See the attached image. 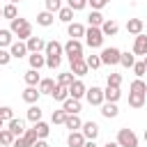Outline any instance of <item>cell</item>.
Returning a JSON list of instances; mask_svg holds the SVG:
<instances>
[{"mask_svg":"<svg viewBox=\"0 0 147 147\" xmlns=\"http://www.w3.org/2000/svg\"><path fill=\"white\" fill-rule=\"evenodd\" d=\"M101 115H103L106 119H115V117L119 115V108H117V103L103 101V106H101Z\"/></svg>","mask_w":147,"mask_h":147,"instance_id":"obj_22","label":"cell"},{"mask_svg":"<svg viewBox=\"0 0 147 147\" xmlns=\"http://www.w3.org/2000/svg\"><path fill=\"white\" fill-rule=\"evenodd\" d=\"M32 147H48V142H46V140H44V138H39V140H37V142H34V145H32Z\"/></svg>","mask_w":147,"mask_h":147,"instance_id":"obj_52","label":"cell"},{"mask_svg":"<svg viewBox=\"0 0 147 147\" xmlns=\"http://www.w3.org/2000/svg\"><path fill=\"white\" fill-rule=\"evenodd\" d=\"M28 62H30V69H41V67H46V55H41V53H30L28 55Z\"/></svg>","mask_w":147,"mask_h":147,"instance_id":"obj_23","label":"cell"},{"mask_svg":"<svg viewBox=\"0 0 147 147\" xmlns=\"http://www.w3.org/2000/svg\"><path fill=\"white\" fill-rule=\"evenodd\" d=\"M83 41L80 39H69L67 44H64V55L69 57V62H74V60H83L85 55H83Z\"/></svg>","mask_w":147,"mask_h":147,"instance_id":"obj_2","label":"cell"},{"mask_svg":"<svg viewBox=\"0 0 147 147\" xmlns=\"http://www.w3.org/2000/svg\"><path fill=\"white\" fill-rule=\"evenodd\" d=\"M23 138H25V142H28V145H34V142L39 140V136H37V131H34V129H25Z\"/></svg>","mask_w":147,"mask_h":147,"instance_id":"obj_44","label":"cell"},{"mask_svg":"<svg viewBox=\"0 0 147 147\" xmlns=\"http://www.w3.org/2000/svg\"><path fill=\"white\" fill-rule=\"evenodd\" d=\"M23 80H25V85H28V87H39L41 76H39V71H37V69H28V71L23 74Z\"/></svg>","mask_w":147,"mask_h":147,"instance_id":"obj_17","label":"cell"},{"mask_svg":"<svg viewBox=\"0 0 147 147\" xmlns=\"http://www.w3.org/2000/svg\"><path fill=\"white\" fill-rule=\"evenodd\" d=\"M85 62H87V67H90L92 71L101 67V57H99V55H87V57H85Z\"/></svg>","mask_w":147,"mask_h":147,"instance_id":"obj_43","label":"cell"},{"mask_svg":"<svg viewBox=\"0 0 147 147\" xmlns=\"http://www.w3.org/2000/svg\"><path fill=\"white\" fill-rule=\"evenodd\" d=\"M55 101H60V103H64L67 99H69V87H64V85H55V90H53V94H51Z\"/></svg>","mask_w":147,"mask_h":147,"instance_id":"obj_28","label":"cell"},{"mask_svg":"<svg viewBox=\"0 0 147 147\" xmlns=\"http://www.w3.org/2000/svg\"><path fill=\"white\" fill-rule=\"evenodd\" d=\"M103 2H106V5H108V2H110V0H103Z\"/></svg>","mask_w":147,"mask_h":147,"instance_id":"obj_59","label":"cell"},{"mask_svg":"<svg viewBox=\"0 0 147 147\" xmlns=\"http://www.w3.org/2000/svg\"><path fill=\"white\" fill-rule=\"evenodd\" d=\"M103 32H101V28H87L85 30V44L90 46V48H103Z\"/></svg>","mask_w":147,"mask_h":147,"instance_id":"obj_4","label":"cell"},{"mask_svg":"<svg viewBox=\"0 0 147 147\" xmlns=\"http://www.w3.org/2000/svg\"><path fill=\"white\" fill-rule=\"evenodd\" d=\"M41 115H44V113H41V108H39L37 103H32V106L28 108V113H25V117H28V119H30L32 124H37V122H41Z\"/></svg>","mask_w":147,"mask_h":147,"instance_id":"obj_29","label":"cell"},{"mask_svg":"<svg viewBox=\"0 0 147 147\" xmlns=\"http://www.w3.org/2000/svg\"><path fill=\"white\" fill-rule=\"evenodd\" d=\"M101 147H119V145H117L115 140H108V142H106V145H101Z\"/></svg>","mask_w":147,"mask_h":147,"instance_id":"obj_54","label":"cell"},{"mask_svg":"<svg viewBox=\"0 0 147 147\" xmlns=\"http://www.w3.org/2000/svg\"><path fill=\"white\" fill-rule=\"evenodd\" d=\"M133 55H147V34H138L136 39H133V51H131Z\"/></svg>","mask_w":147,"mask_h":147,"instance_id":"obj_10","label":"cell"},{"mask_svg":"<svg viewBox=\"0 0 147 147\" xmlns=\"http://www.w3.org/2000/svg\"><path fill=\"white\" fill-rule=\"evenodd\" d=\"M119 147H138V136L131 131V129H119L117 131V140H115Z\"/></svg>","mask_w":147,"mask_h":147,"instance_id":"obj_5","label":"cell"},{"mask_svg":"<svg viewBox=\"0 0 147 147\" xmlns=\"http://www.w3.org/2000/svg\"><path fill=\"white\" fill-rule=\"evenodd\" d=\"M9 53H11V57H25V55H30V51H28V46H25V41H14L11 46H9Z\"/></svg>","mask_w":147,"mask_h":147,"instance_id":"obj_15","label":"cell"},{"mask_svg":"<svg viewBox=\"0 0 147 147\" xmlns=\"http://www.w3.org/2000/svg\"><path fill=\"white\" fill-rule=\"evenodd\" d=\"M106 85L119 87V85H122V76H119V74H108V78H106Z\"/></svg>","mask_w":147,"mask_h":147,"instance_id":"obj_47","label":"cell"},{"mask_svg":"<svg viewBox=\"0 0 147 147\" xmlns=\"http://www.w3.org/2000/svg\"><path fill=\"white\" fill-rule=\"evenodd\" d=\"M64 126H67L69 131H80V129H83V119H80L78 115H67Z\"/></svg>","mask_w":147,"mask_h":147,"instance_id":"obj_27","label":"cell"},{"mask_svg":"<svg viewBox=\"0 0 147 147\" xmlns=\"http://www.w3.org/2000/svg\"><path fill=\"white\" fill-rule=\"evenodd\" d=\"M57 18H60L62 23H67V25L74 23V9H71V7H62V9L57 11Z\"/></svg>","mask_w":147,"mask_h":147,"instance_id":"obj_34","label":"cell"},{"mask_svg":"<svg viewBox=\"0 0 147 147\" xmlns=\"http://www.w3.org/2000/svg\"><path fill=\"white\" fill-rule=\"evenodd\" d=\"M145 142H147V129H145Z\"/></svg>","mask_w":147,"mask_h":147,"instance_id":"obj_56","label":"cell"},{"mask_svg":"<svg viewBox=\"0 0 147 147\" xmlns=\"http://www.w3.org/2000/svg\"><path fill=\"white\" fill-rule=\"evenodd\" d=\"M2 16H5V18H9V21H14V18H18V11H16V5H11V2H9V5H5V7H2Z\"/></svg>","mask_w":147,"mask_h":147,"instance_id":"obj_39","label":"cell"},{"mask_svg":"<svg viewBox=\"0 0 147 147\" xmlns=\"http://www.w3.org/2000/svg\"><path fill=\"white\" fill-rule=\"evenodd\" d=\"M147 103V94H142V92H129V106L131 108H142Z\"/></svg>","mask_w":147,"mask_h":147,"instance_id":"obj_18","label":"cell"},{"mask_svg":"<svg viewBox=\"0 0 147 147\" xmlns=\"http://www.w3.org/2000/svg\"><path fill=\"white\" fill-rule=\"evenodd\" d=\"M14 140H16V136H14L9 129H2V131H0V145H2V147H11Z\"/></svg>","mask_w":147,"mask_h":147,"instance_id":"obj_33","label":"cell"},{"mask_svg":"<svg viewBox=\"0 0 147 147\" xmlns=\"http://www.w3.org/2000/svg\"><path fill=\"white\" fill-rule=\"evenodd\" d=\"M119 96H122V90H119V87L106 85V90H103V99H106V101H110V103H117V101H119Z\"/></svg>","mask_w":147,"mask_h":147,"instance_id":"obj_24","label":"cell"},{"mask_svg":"<svg viewBox=\"0 0 147 147\" xmlns=\"http://www.w3.org/2000/svg\"><path fill=\"white\" fill-rule=\"evenodd\" d=\"M62 110H64L67 115H78V113H80V101H78V99H71V96H69V99H67V101L62 103Z\"/></svg>","mask_w":147,"mask_h":147,"instance_id":"obj_25","label":"cell"},{"mask_svg":"<svg viewBox=\"0 0 147 147\" xmlns=\"http://www.w3.org/2000/svg\"><path fill=\"white\" fill-rule=\"evenodd\" d=\"M11 147H32V145H28V142H25V138H16Z\"/></svg>","mask_w":147,"mask_h":147,"instance_id":"obj_51","label":"cell"},{"mask_svg":"<svg viewBox=\"0 0 147 147\" xmlns=\"http://www.w3.org/2000/svg\"><path fill=\"white\" fill-rule=\"evenodd\" d=\"M0 147H2V145H0Z\"/></svg>","mask_w":147,"mask_h":147,"instance_id":"obj_61","label":"cell"},{"mask_svg":"<svg viewBox=\"0 0 147 147\" xmlns=\"http://www.w3.org/2000/svg\"><path fill=\"white\" fill-rule=\"evenodd\" d=\"M145 71H147V67H145V62H142V60L133 64V74H136L138 78H142V76H145Z\"/></svg>","mask_w":147,"mask_h":147,"instance_id":"obj_49","label":"cell"},{"mask_svg":"<svg viewBox=\"0 0 147 147\" xmlns=\"http://www.w3.org/2000/svg\"><path fill=\"white\" fill-rule=\"evenodd\" d=\"M99 124L96 122H83V129H80V133L85 136V140H96V136H99Z\"/></svg>","mask_w":147,"mask_h":147,"instance_id":"obj_8","label":"cell"},{"mask_svg":"<svg viewBox=\"0 0 147 147\" xmlns=\"http://www.w3.org/2000/svg\"><path fill=\"white\" fill-rule=\"evenodd\" d=\"M103 14L101 11H90V16H87V23H90V28H101L103 25Z\"/></svg>","mask_w":147,"mask_h":147,"instance_id":"obj_32","label":"cell"},{"mask_svg":"<svg viewBox=\"0 0 147 147\" xmlns=\"http://www.w3.org/2000/svg\"><path fill=\"white\" fill-rule=\"evenodd\" d=\"M25 46H28L30 53H41V51H46V41H44L41 37H34V34L25 41Z\"/></svg>","mask_w":147,"mask_h":147,"instance_id":"obj_11","label":"cell"},{"mask_svg":"<svg viewBox=\"0 0 147 147\" xmlns=\"http://www.w3.org/2000/svg\"><path fill=\"white\" fill-rule=\"evenodd\" d=\"M87 5L92 7V11H101V9L106 7V2H103V0H87Z\"/></svg>","mask_w":147,"mask_h":147,"instance_id":"obj_50","label":"cell"},{"mask_svg":"<svg viewBox=\"0 0 147 147\" xmlns=\"http://www.w3.org/2000/svg\"><path fill=\"white\" fill-rule=\"evenodd\" d=\"M62 64V57L60 55H46V67L48 69H57Z\"/></svg>","mask_w":147,"mask_h":147,"instance_id":"obj_41","label":"cell"},{"mask_svg":"<svg viewBox=\"0 0 147 147\" xmlns=\"http://www.w3.org/2000/svg\"><path fill=\"white\" fill-rule=\"evenodd\" d=\"M55 85H57V80H53V78H41V83H39V92H41V94H53Z\"/></svg>","mask_w":147,"mask_h":147,"instance_id":"obj_31","label":"cell"},{"mask_svg":"<svg viewBox=\"0 0 147 147\" xmlns=\"http://www.w3.org/2000/svg\"><path fill=\"white\" fill-rule=\"evenodd\" d=\"M76 80V76L71 74V71H64V74H57V85H64V87H69L71 83Z\"/></svg>","mask_w":147,"mask_h":147,"instance_id":"obj_37","label":"cell"},{"mask_svg":"<svg viewBox=\"0 0 147 147\" xmlns=\"http://www.w3.org/2000/svg\"><path fill=\"white\" fill-rule=\"evenodd\" d=\"M142 62H145V67H147V55H145V60H142Z\"/></svg>","mask_w":147,"mask_h":147,"instance_id":"obj_57","label":"cell"},{"mask_svg":"<svg viewBox=\"0 0 147 147\" xmlns=\"http://www.w3.org/2000/svg\"><path fill=\"white\" fill-rule=\"evenodd\" d=\"M0 119H2V122L14 119V108H11V106H0Z\"/></svg>","mask_w":147,"mask_h":147,"instance_id":"obj_40","label":"cell"},{"mask_svg":"<svg viewBox=\"0 0 147 147\" xmlns=\"http://www.w3.org/2000/svg\"><path fill=\"white\" fill-rule=\"evenodd\" d=\"M64 119H67V113L60 108V110H53V115H51V122L53 124H64Z\"/></svg>","mask_w":147,"mask_h":147,"instance_id":"obj_42","label":"cell"},{"mask_svg":"<svg viewBox=\"0 0 147 147\" xmlns=\"http://www.w3.org/2000/svg\"><path fill=\"white\" fill-rule=\"evenodd\" d=\"M32 129H34V131H37V136H39V138H44V140H46V138H48V133H51V126H48L44 119H41V122H37Z\"/></svg>","mask_w":147,"mask_h":147,"instance_id":"obj_36","label":"cell"},{"mask_svg":"<svg viewBox=\"0 0 147 147\" xmlns=\"http://www.w3.org/2000/svg\"><path fill=\"white\" fill-rule=\"evenodd\" d=\"M99 57H101V64H108V67H115V64H119V57H122V51H119L117 46H106V48H101V53H99Z\"/></svg>","mask_w":147,"mask_h":147,"instance_id":"obj_3","label":"cell"},{"mask_svg":"<svg viewBox=\"0 0 147 147\" xmlns=\"http://www.w3.org/2000/svg\"><path fill=\"white\" fill-rule=\"evenodd\" d=\"M69 64H71V74H74L76 78H83V76H87V71H90L85 57H83V60H74V62H69Z\"/></svg>","mask_w":147,"mask_h":147,"instance_id":"obj_9","label":"cell"},{"mask_svg":"<svg viewBox=\"0 0 147 147\" xmlns=\"http://www.w3.org/2000/svg\"><path fill=\"white\" fill-rule=\"evenodd\" d=\"M142 28H145L142 18H129V21H126V32H129V34H133V37L142 34Z\"/></svg>","mask_w":147,"mask_h":147,"instance_id":"obj_13","label":"cell"},{"mask_svg":"<svg viewBox=\"0 0 147 147\" xmlns=\"http://www.w3.org/2000/svg\"><path fill=\"white\" fill-rule=\"evenodd\" d=\"M7 129H9L16 138H23V133H25V122H23V119H18V117H14V119H9V122H7Z\"/></svg>","mask_w":147,"mask_h":147,"instance_id":"obj_12","label":"cell"},{"mask_svg":"<svg viewBox=\"0 0 147 147\" xmlns=\"http://www.w3.org/2000/svg\"><path fill=\"white\" fill-rule=\"evenodd\" d=\"M0 16H2V7H0Z\"/></svg>","mask_w":147,"mask_h":147,"instance_id":"obj_60","label":"cell"},{"mask_svg":"<svg viewBox=\"0 0 147 147\" xmlns=\"http://www.w3.org/2000/svg\"><path fill=\"white\" fill-rule=\"evenodd\" d=\"M44 55H64V44H60L57 39H53V41H46V51H44Z\"/></svg>","mask_w":147,"mask_h":147,"instance_id":"obj_16","label":"cell"},{"mask_svg":"<svg viewBox=\"0 0 147 147\" xmlns=\"http://www.w3.org/2000/svg\"><path fill=\"white\" fill-rule=\"evenodd\" d=\"M83 147H99V145H96V140H87Z\"/></svg>","mask_w":147,"mask_h":147,"instance_id":"obj_53","label":"cell"},{"mask_svg":"<svg viewBox=\"0 0 147 147\" xmlns=\"http://www.w3.org/2000/svg\"><path fill=\"white\" fill-rule=\"evenodd\" d=\"M129 92H142V94H147V83H145L142 78H136V80L129 85Z\"/></svg>","mask_w":147,"mask_h":147,"instance_id":"obj_38","label":"cell"},{"mask_svg":"<svg viewBox=\"0 0 147 147\" xmlns=\"http://www.w3.org/2000/svg\"><path fill=\"white\" fill-rule=\"evenodd\" d=\"M60 9H62V0H46V11L55 14V11H60Z\"/></svg>","mask_w":147,"mask_h":147,"instance_id":"obj_45","label":"cell"},{"mask_svg":"<svg viewBox=\"0 0 147 147\" xmlns=\"http://www.w3.org/2000/svg\"><path fill=\"white\" fill-rule=\"evenodd\" d=\"M9 2H11V5H18V2H21V0H9Z\"/></svg>","mask_w":147,"mask_h":147,"instance_id":"obj_55","label":"cell"},{"mask_svg":"<svg viewBox=\"0 0 147 147\" xmlns=\"http://www.w3.org/2000/svg\"><path fill=\"white\" fill-rule=\"evenodd\" d=\"M85 99H87V103L90 106H103V90L101 87H96V85H92V87H87V94H85Z\"/></svg>","mask_w":147,"mask_h":147,"instance_id":"obj_6","label":"cell"},{"mask_svg":"<svg viewBox=\"0 0 147 147\" xmlns=\"http://www.w3.org/2000/svg\"><path fill=\"white\" fill-rule=\"evenodd\" d=\"M21 96H23V101H25V103H30V106H32V103H37V101H39L41 92H39V87H25Z\"/></svg>","mask_w":147,"mask_h":147,"instance_id":"obj_21","label":"cell"},{"mask_svg":"<svg viewBox=\"0 0 147 147\" xmlns=\"http://www.w3.org/2000/svg\"><path fill=\"white\" fill-rule=\"evenodd\" d=\"M87 140H85V136L80 133V131H69V136H67V147H83Z\"/></svg>","mask_w":147,"mask_h":147,"instance_id":"obj_19","label":"cell"},{"mask_svg":"<svg viewBox=\"0 0 147 147\" xmlns=\"http://www.w3.org/2000/svg\"><path fill=\"white\" fill-rule=\"evenodd\" d=\"M2 124H5V122H2V119H0V131H2Z\"/></svg>","mask_w":147,"mask_h":147,"instance_id":"obj_58","label":"cell"},{"mask_svg":"<svg viewBox=\"0 0 147 147\" xmlns=\"http://www.w3.org/2000/svg\"><path fill=\"white\" fill-rule=\"evenodd\" d=\"M11 44H14V32L0 28V48H9Z\"/></svg>","mask_w":147,"mask_h":147,"instance_id":"obj_30","label":"cell"},{"mask_svg":"<svg viewBox=\"0 0 147 147\" xmlns=\"http://www.w3.org/2000/svg\"><path fill=\"white\" fill-rule=\"evenodd\" d=\"M37 23H39L41 28H51V25L55 23V14H51V11H46V9H44V11H39V14H37Z\"/></svg>","mask_w":147,"mask_h":147,"instance_id":"obj_26","label":"cell"},{"mask_svg":"<svg viewBox=\"0 0 147 147\" xmlns=\"http://www.w3.org/2000/svg\"><path fill=\"white\" fill-rule=\"evenodd\" d=\"M85 30H87V28H85L83 23H76V21L67 25V34H69L71 39H80V37H85Z\"/></svg>","mask_w":147,"mask_h":147,"instance_id":"obj_14","label":"cell"},{"mask_svg":"<svg viewBox=\"0 0 147 147\" xmlns=\"http://www.w3.org/2000/svg\"><path fill=\"white\" fill-rule=\"evenodd\" d=\"M11 62V53H9V48H0V67H7Z\"/></svg>","mask_w":147,"mask_h":147,"instance_id":"obj_48","label":"cell"},{"mask_svg":"<svg viewBox=\"0 0 147 147\" xmlns=\"http://www.w3.org/2000/svg\"><path fill=\"white\" fill-rule=\"evenodd\" d=\"M101 32H103V37H115V34L119 32V25H117V21H113V18H106V21H103V25H101Z\"/></svg>","mask_w":147,"mask_h":147,"instance_id":"obj_20","label":"cell"},{"mask_svg":"<svg viewBox=\"0 0 147 147\" xmlns=\"http://www.w3.org/2000/svg\"><path fill=\"white\" fill-rule=\"evenodd\" d=\"M85 94H87V85H85V83H83L80 78H76V80H74V83L69 85V96H71V99H78V101H80V99H83Z\"/></svg>","mask_w":147,"mask_h":147,"instance_id":"obj_7","label":"cell"},{"mask_svg":"<svg viewBox=\"0 0 147 147\" xmlns=\"http://www.w3.org/2000/svg\"><path fill=\"white\" fill-rule=\"evenodd\" d=\"M67 7H71L74 11H80L87 7V0H67Z\"/></svg>","mask_w":147,"mask_h":147,"instance_id":"obj_46","label":"cell"},{"mask_svg":"<svg viewBox=\"0 0 147 147\" xmlns=\"http://www.w3.org/2000/svg\"><path fill=\"white\" fill-rule=\"evenodd\" d=\"M9 30L18 37V41H28L30 37H32V23L28 21V18H14V21H9Z\"/></svg>","mask_w":147,"mask_h":147,"instance_id":"obj_1","label":"cell"},{"mask_svg":"<svg viewBox=\"0 0 147 147\" xmlns=\"http://www.w3.org/2000/svg\"><path fill=\"white\" fill-rule=\"evenodd\" d=\"M119 64H122V67H126V69H133V64H136V55H133V53H129V51H122Z\"/></svg>","mask_w":147,"mask_h":147,"instance_id":"obj_35","label":"cell"}]
</instances>
